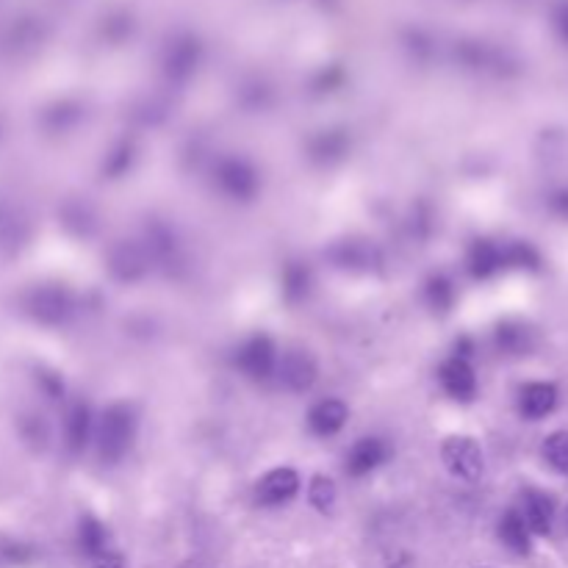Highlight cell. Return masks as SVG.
Listing matches in <instances>:
<instances>
[{
    "mask_svg": "<svg viewBox=\"0 0 568 568\" xmlns=\"http://www.w3.org/2000/svg\"><path fill=\"white\" fill-rule=\"evenodd\" d=\"M494 344L502 355L519 358V355H530V350L535 347V336H532L530 325H524L519 319H505L496 325Z\"/></svg>",
    "mask_w": 568,
    "mask_h": 568,
    "instance_id": "obj_13",
    "label": "cell"
},
{
    "mask_svg": "<svg viewBox=\"0 0 568 568\" xmlns=\"http://www.w3.org/2000/svg\"><path fill=\"white\" fill-rule=\"evenodd\" d=\"M441 460L447 472L463 483H477L485 472L483 447L472 436H449L441 444Z\"/></svg>",
    "mask_w": 568,
    "mask_h": 568,
    "instance_id": "obj_2",
    "label": "cell"
},
{
    "mask_svg": "<svg viewBox=\"0 0 568 568\" xmlns=\"http://www.w3.org/2000/svg\"><path fill=\"white\" fill-rule=\"evenodd\" d=\"M388 455H391V447H388L383 438H358L350 447V452H347V474H350V477H366V474L380 469L388 460Z\"/></svg>",
    "mask_w": 568,
    "mask_h": 568,
    "instance_id": "obj_8",
    "label": "cell"
},
{
    "mask_svg": "<svg viewBox=\"0 0 568 568\" xmlns=\"http://www.w3.org/2000/svg\"><path fill=\"white\" fill-rule=\"evenodd\" d=\"M336 499H339L336 483L327 474H314L311 483H308V502H311V508H316L319 513H327V510H333Z\"/></svg>",
    "mask_w": 568,
    "mask_h": 568,
    "instance_id": "obj_20",
    "label": "cell"
},
{
    "mask_svg": "<svg viewBox=\"0 0 568 568\" xmlns=\"http://www.w3.org/2000/svg\"><path fill=\"white\" fill-rule=\"evenodd\" d=\"M519 513L524 524L530 527L532 535H549L552 524H555V502L546 491L538 488H524L521 491V505Z\"/></svg>",
    "mask_w": 568,
    "mask_h": 568,
    "instance_id": "obj_9",
    "label": "cell"
},
{
    "mask_svg": "<svg viewBox=\"0 0 568 568\" xmlns=\"http://www.w3.org/2000/svg\"><path fill=\"white\" fill-rule=\"evenodd\" d=\"M544 460L560 472L563 477H568V430H555L544 438Z\"/></svg>",
    "mask_w": 568,
    "mask_h": 568,
    "instance_id": "obj_19",
    "label": "cell"
},
{
    "mask_svg": "<svg viewBox=\"0 0 568 568\" xmlns=\"http://www.w3.org/2000/svg\"><path fill=\"white\" fill-rule=\"evenodd\" d=\"M111 272L120 280H139L147 272V253L139 244H120L111 253Z\"/></svg>",
    "mask_w": 568,
    "mask_h": 568,
    "instance_id": "obj_15",
    "label": "cell"
},
{
    "mask_svg": "<svg viewBox=\"0 0 568 568\" xmlns=\"http://www.w3.org/2000/svg\"><path fill=\"white\" fill-rule=\"evenodd\" d=\"M549 211L557 219H566L568 222V189H555V192L549 194Z\"/></svg>",
    "mask_w": 568,
    "mask_h": 568,
    "instance_id": "obj_23",
    "label": "cell"
},
{
    "mask_svg": "<svg viewBox=\"0 0 568 568\" xmlns=\"http://www.w3.org/2000/svg\"><path fill=\"white\" fill-rule=\"evenodd\" d=\"M64 430H67V447H70V452L73 455L84 452L86 444H89V436H92V413H89L84 402H75L73 408H70Z\"/></svg>",
    "mask_w": 568,
    "mask_h": 568,
    "instance_id": "obj_16",
    "label": "cell"
},
{
    "mask_svg": "<svg viewBox=\"0 0 568 568\" xmlns=\"http://www.w3.org/2000/svg\"><path fill=\"white\" fill-rule=\"evenodd\" d=\"M424 303L430 305L433 311H449L452 303H455V286H452V280L444 278V275H436V278L427 280V286H424Z\"/></svg>",
    "mask_w": 568,
    "mask_h": 568,
    "instance_id": "obj_21",
    "label": "cell"
},
{
    "mask_svg": "<svg viewBox=\"0 0 568 568\" xmlns=\"http://www.w3.org/2000/svg\"><path fill=\"white\" fill-rule=\"evenodd\" d=\"M557 408V386L546 380H532L519 391V413L530 422H541Z\"/></svg>",
    "mask_w": 568,
    "mask_h": 568,
    "instance_id": "obj_10",
    "label": "cell"
},
{
    "mask_svg": "<svg viewBox=\"0 0 568 568\" xmlns=\"http://www.w3.org/2000/svg\"><path fill=\"white\" fill-rule=\"evenodd\" d=\"M136 411H133L131 402H114L106 411L100 413V422L95 427V441L97 452L106 463H120L128 449L133 447V438H136Z\"/></svg>",
    "mask_w": 568,
    "mask_h": 568,
    "instance_id": "obj_1",
    "label": "cell"
},
{
    "mask_svg": "<svg viewBox=\"0 0 568 568\" xmlns=\"http://www.w3.org/2000/svg\"><path fill=\"white\" fill-rule=\"evenodd\" d=\"M78 544L84 549V555L103 557L106 555V544H109V532L95 516H84L81 524H78Z\"/></svg>",
    "mask_w": 568,
    "mask_h": 568,
    "instance_id": "obj_17",
    "label": "cell"
},
{
    "mask_svg": "<svg viewBox=\"0 0 568 568\" xmlns=\"http://www.w3.org/2000/svg\"><path fill=\"white\" fill-rule=\"evenodd\" d=\"M499 541L508 546L510 552H516V555H530L532 549V532L530 527L524 524L521 519L519 508H510L502 519H499Z\"/></svg>",
    "mask_w": 568,
    "mask_h": 568,
    "instance_id": "obj_14",
    "label": "cell"
},
{
    "mask_svg": "<svg viewBox=\"0 0 568 568\" xmlns=\"http://www.w3.org/2000/svg\"><path fill=\"white\" fill-rule=\"evenodd\" d=\"M219 192L228 194L230 200H253L261 189V178L250 161L244 158H222L214 170Z\"/></svg>",
    "mask_w": 568,
    "mask_h": 568,
    "instance_id": "obj_3",
    "label": "cell"
},
{
    "mask_svg": "<svg viewBox=\"0 0 568 568\" xmlns=\"http://www.w3.org/2000/svg\"><path fill=\"white\" fill-rule=\"evenodd\" d=\"M275 375L280 377V386L291 391V394H303L311 391L319 377V366H316L314 355L308 350H289L278 355V369Z\"/></svg>",
    "mask_w": 568,
    "mask_h": 568,
    "instance_id": "obj_5",
    "label": "cell"
},
{
    "mask_svg": "<svg viewBox=\"0 0 568 568\" xmlns=\"http://www.w3.org/2000/svg\"><path fill=\"white\" fill-rule=\"evenodd\" d=\"M347 419H350V411L336 397L319 399V402H314V408L308 411V427L319 438H330L341 433V427L347 424Z\"/></svg>",
    "mask_w": 568,
    "mask_h": 568,
    "instance_id": "obj_11",
    "label": "cell"
},
{
    "mask_svg": "<svg viewBox=\"0 0 568 568\" xmlns=\"http://www.w3.org/2000/svg\"><path fill=\"white\" fill-rule=\"evenodd\" d=\"M505 253V269H541V253L530 242H508L502 244Z\"/></svg>",
    "mask_w": 568,
    "mask_h": 568,
    "instance_id": "obj_18",
    "label": "cell"
},
{
    "mask_svg": "<svg viewBox=\"0 0 568 568\" xmlns=\"http://www.w3.org/2000/svg\"><path fill=\"white\" fill-rule=\"evenodd\" d=\"M563 527H566V530H568V505H566V508H563Z\"/></svg>",
    "mask_w": 568,
    "mask_h": 568,
    "instance_id": "obj_26",
    "label": "cell"
},
{
    "mask_svg": "<svg viewBox=\"0 0 568 568\" xmlns=\"http://www.w3.org/2000/svg\"><path fill=\"white\" fill-rule=\"evenodd\" d=\"M438 380L455 402H472L477 397V375L466 358H458V355L447 358L438 369Z\"/></svg>",
    "mask_w": 568,
    "mask_h": 568,
    "instance_id": "obj_7",
    "label": "cell"
},
{
    "mask_svg": "<svg viewBox=\"0 0 568 568\" xmlns=\"http://www.w3.org/2000/svg\"><path fill=\"white\" fill-rule=\"evenodd\" d=\"M466 269L469 275L477 280L494 278L496 272L505 269V253H502V244L494 239H477L466 253Z\"/></svg>",
    "mask_w": 568,
    "mask_h": 568,
    "instance_id": "obj_12",
    "label": "cell"
},
{
    "mask_svg": "<svg viewBox=\"0 0 568 568\" xmlns=\"http://www.w3.org/2000/svg\"><path fill=\"white\" fill-rule=\"evenodd\" d=\"M236 366L250 380H269L278 369V347L266 333H255L236 352Z\"/></svg>",
    "mask_w": 568,
    "mask_h": 568,
    "instance_id": "obj_4",
    "label": "cell"
},
{
    "mask_svg": "<svg viewBox=\"0 0 568 568\" xmlns=\"http://www.w3.org/2000/svg\"><path fill=\"white\" fill-rule=\"evenodd\" d=\"M557 31H560V37L568 42V6L560 12V17H557Z\"/></svg>",
    "mask_w": 568,
    "mask_h": 568,
    "instance_id": "obj_24",
    "label": "cell"
},
{
    "mask_svg": "<svg viewBox=\"0 0 568 568\" xmlns=\"http://www.w3.org/2000/svg\"><path fill=\"white\" fill-rule=\"evenodd\" d=\"M308 269L300 264H289L283 269V294L289 297L291 303H297V300H303L305 294H308Z\"/></svg>",
    "mask_w": 568,
    "mask_h": 568,
    "instance_id": "obj_22",
    "label": "cell"
},
{
    "mask_svg": "<svg viewBox=\"0 0 568 568\" xmlns=\"http://www.w3.org/2000/svg\"><path fill=\"white\" fill-rule=\"evenodd\" d=\"M300 494V474L289 469V466H278L255 483V502L264 508H278V505H289L294 496Z\"/></svg>",
    "mask_w": 568,
    "mask_h": 568,
    "instance_id": "obj_6",
    "label": "cell"
},
{
    "mask_svg": "<svg viewBox=\"0 0 568 568\" xmlns=\"http://www.w3.org/2000/svg\"><path fill=\"white\" fill-rule=\"evenodd\" d=\"M95 568H125V566H122L117 557H100L95 563Z\"/></svg>",
    "mask_w": 568,
    "mask_h": 568,
    "instance_id": "obj_25",
    "label": "cell"
}]
</instances>
